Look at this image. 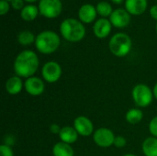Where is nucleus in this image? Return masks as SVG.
<instances>
[{
    "mask_svg": "<svg viewBox=\"0 0 157 156\" xmlns=\"http://www.w3.org/2000/svg\"><path fill=\"white\" fill-rule=\"evenodd\" d=\"M53 156H74L75 152L70 144L59 142L52 147Z\"/></svg>",
    "mask_w": 157,
    "mask_h": 156,
    "instance_id": "a211bd4d",
    "label": "nucleus"
},
{
    "mask_svg": "<svg viewBox=\"0 0 157 156\" xmlns=\"http://www.w3.org/2000/svg\"><path fill=\"white\" fill-rule=\"evenodd\" d=\"M34 44L39 52L42 54H52L58 50L61 40L55 31L43 30L36 36Z\"/></svg>",
    "mask_w": 157,
    "mask_h": 156,
    "instance_id": "7ed1b4c3",
    "label": "nucleus"
},
{
    "mask_svg": "<svg viewBox=\"0 0 157 156\" xmlns=\"http://www.w3.org/2000/svg\"><path fill=\"white\" fill-rule=\"evenodd\" d=\"M38 7L40 14L43 17L54 18L61 14L63 4L61 0H40Z\"/></svg>",
    "mask_w": 157,
    "mask_h": 156,
    "instance_id": "423d86ee",
    "label": "nucleus"
},
{
    "mask_svg": "<svg viewBox=\"0 0 157 156\" xmlns=\"http://www.w3.org/2000/svg\"><path fill=\"white\" fill-rule=\"evenodd\" d=\"M79 134L75 131V129L72 126H64L62 128L60 133H59V138L61 142L65 143L67 144H73L78 140Z\"/></svg>",
    "mask_w": 157,
    "mask_h": 156,
    "instance_id": "dca6fc26",
    "label": "nucleus"
},
{
    "mask_svg": "<svg viewBox=\"0 0 157 156\" xmlns=\"http://www.w3.org/2000/svg\"><path fill=\"white\" fill-rule=\"evenodd\" d=\"M10 6L11 5L8 3V1H6V0H0V14L2 16L6 15L9 11Z\"/></svg>",
    "mask_w": 157,
    "mask_h": 156,
    "instance_id": "a878e982",
    "label": "nucleus"
},
{
    "mask_svg": "<svg viewBox=\"0 0 157 156\" xmlns=\"http://www.w3.org/2000/svg\"><path fill=\"white\" fill-rule=\"evenodd\" d=\"M77 133L83 137H88L94 134V125L90 119L86 116H78L74 120L73 126Z\"/></svg>",
    "mask_w": 157,
    "mask_h": 156,
    "instance_id": "1a4fd4ad",
    "label": "nucleus"
},
{
    "mask_svg": "<svg viewBox=\"0 0 157 156\" xmlns=\"http://www.w3.org/2000/svg\"><path fill=\"white\" fill-rule=\"evenodd\" d=\"M6 1H8V2H9V1H10V2H11V1H12V0H6Z\"/></svg>",
    "mask_w": 157,
    "mask_h": 156,
    "instance_id": "f704fd0d",
    "label": "nucleus"
},
{
    "mask_svg": "<svg viewBox=\"0 0 157 156\" xmlns=\"http://www.w3.org/2000/svg\"><path fill=\"white\" fill-rule=\"evenodd\" d=\"M97 8L92 4H84L78 9V17L83 23H91L97 17Z\"/></svg>",
    "mask_w": 157,
    "mask_h": 156,
    "instance_id": "ddd939ff",
    "label": "nucleus"
},
{
    "mask_svg": "<svg viewBox=\"0 0 157 156\" xmlns=\"http://www.w3.org/2000/svg\"><path fill=\"white\" fill-rule=\"evenodd\" d=\"M149 131L153 137L157 138V116L154 117L149 123Z\"/></svg>",
    "mask_w": 157,
    "mask_h": 156,
    "instance_id": "393cba45",
    "label": "nucleus"
},
{
    "mask_svg": "<svg viewBox=\"0 0 157 156\" xmlns=\"http://www.w3.org/2000/svg\"><path fill=\"white\" fill-rule=\"evenodd\" d=\"M124 156H137V155H135V154H125Z\"/></svg>",
    "mask_w": 157,
    "mask_h": 156,
    "instance_id": "473e14b6",
    "label": "nucleus"
},
{
    "mask_svg": "<svg viewBox=\"0 0 157 156\" xmlns=\"http://www.w3.org/2000/svg\"><path fill=\"white\" fill-rule=\"evenodd\" d=\"M24 88L29 95L32 97H39L43 94L45 90V84L40 77L31 76L27 78L24 82Z\"/></svg>",
    "mask_w": 157,
    "mask_h": 156,
    "instance_id": "9d476101",
    "label": "nucleus"
},
{
    "mask_svg": "<svg viewBox=\"0 0 157 156\" xmlns=\"http://www.w3.org/2000/svg\"><path fill=\"white\" fill-rule=\"evenodd\" d=\"M39 65L40 61L37 53L30 50H25L17 55L14 62V71L16 75L27 79L34 76Z\"/></svg>",
    "mask_w": 157,
    "mask_h": 156,
    "instance_id": "f257e3e1",
    "label": "nucleus"
},
{
    "mask_svg": "<svg viewBox=\"0 0 157 156\" xmlns=\"http://www.w3.org/2000/svg\"><path fill=\"white\" fill-rule=\"evenodd\" d=\"M155 29H156V33H157V22H156V25H155Z\"/></svg>",
    "mask_w": 157,
    "mask_h": 156,
    "instance_id": "72a5a7b5",
    "label": "nucleus"
},
{
    "mask_svg": "<svg viewBox=\"0 0 157 156\" xmlns=\"http://www.w3.org/2000/svg\"><path fill=\"white\" fill-rule=\"evenodd\" d=\"M112 24L110 20L106 17H100L95 21L93 26V32L97 38L104 39L110 34Z\"/></svg>",
    "mask_w": 157,
    "mask_h": 156,
    "instance_id": "f8f14e48",
    "label": "nucleus"
},
{
    "mask_svg": "<svg viewBox=\"0 0 157 156\" xmlns=\"http://www.w3.org/2000/svg\"><path fill=\"white\" fill-rule=\"evenodd\" d=\"M111 1L115 4H121L124 0H111Z\"/></svg>",
    "mask_w": 157,
    "mask_h": 156,
    "instance_id": "7c9ffc66",
    "label": "nucleus"
},
{
    "mask_svg": "<svg viewBox=\"0 0 157 156\" xmlns=\"http://www.w3.org/2000/svg\"><path fill=\"white\" fill-rule=\"evenodd\" d=\"M143 153L145 156H157V138L148 137L142 145Z\"/></svg>",
    "mask_w": 157,
    "mask_h": 156,
    "instance_id": "f3484780",
    "label": "nucleus"
},
{
    "mask_svg": "<svg viewBox=\"0 0 157 156\" xmlns=\"http://www.w3.org/2000/svg\"><path fill=\"white\" fill-rule=\"evenodd\" d=\"M127 144V140L125 137L123 136H116L115 137V140H114V146L116 148H119V149H121L123 147H125Z\"/></svg>",
    "mask_w": 157,
    "mask_h": 156,
    "instance_id": "b1692460",
    "label": "nucleus"
},
{
    "mask_svg": "<svg viewBox=\"0 0 157 156\" xmlns=\"http://www.w3.org/2000/svg\"><path fill=\"white\" fill-rule=\"evenodd\" d=\"M109 48L113 55L117 57H125L132 51V40L128 34L124 32H118L110 38Z\"/></svg>",
    "mask_w": 157,
    "mask_h": 156,
    "instance_id": "20e7f679",
    "label": "nucleus"
},
{
    "mask_svg": "<svg viewBox=\"0 0 157 156\" xmlns=\"http://www.w3.org/2000/svg\"><path fill=\"white\" fill-rule=\"evenodd\" d=\"M60 32L66 40L78 42L84 39L86 35V28L80 20L74 17H68L61 22Z\"/></svg>",
    "mask_w": 157,
    "mask_h": 156,
    "instance_id": "f03ea898",
    "label": "nucleus"
},
{
    "mask_svg": "<svg viewBox=\"0 0 157 156\" xmlns=\"http://www.w3.org/2000/svg\"><path fill=\"white\" fill-rule=\"evenodd\" d=\"M143 119H144V113L140 108H130L125 114L126 121L132 125L140 123Z\"/></svg>",
    "mask_w": 157,
    "mask_h": 156,
    "instance_id": "aec40b11",
    "label": "nucleus"
},
{
    "mask_svg": "<svg viewBox=\"0 0 157 156\" xmlns=\"http://www.w3.org/2000/svg\"><path fill=\"white\" fill-rule=\"evenodd\" d=\"M36 37L29 30H22L17 35V41L22 46H29L32 43H35Z\"/></svg>",
    "mask_w": 157,
    "mask_h": 156,
    "instance_id": "412c9836",
    "label": "nucleus"
},
{
    "mask_svg": "<svg viewBox=\"0 0 157 156\" xmlns=\"http://www.w3.org/2000/svg\"><path fill=\"white\" fill-rule=\"evenodd\" d=\"M96 8H97L98 13L100 16H102L103 17L110 16L111 13L113 12L111 5L109 2H107V1H100V2H98L97 4V6H96Z\"/></svg>",
    "mask_w": 157,
    "mask_h": 156,
    "instance_id": "4be33fe9",
    "label": "nucleus"
},
{
    "mask_svg": "<svg viewBox=\"0 0 157 156\" xmlns=\"http://www.w3.org/2000/svg\"><path fill=\"white\" fill-rule=\"evenodd\" d=\"M49 130H50V131H51L52 134H58V135H59V133H60L62 128L60 127L59 124H57V123H52V124L50 125Z\"/></svg>",
    "mask_w": 157,
    "mask_h": 156,
    "instance_id": "cd10ccee",
    "label": "nucleus"
},
{
    "mask_svg": "<svg viewBox=\"0 0 157 156\" xmlns=\"http://www.w3.org/2000/svg\"><path fill=\"white\" fill-rule=\"evenodd\" d=\"M0 156H14V152L9 145L1 144L0 145Z\"/></svg>",
    "mask_w": 157,
    "mask_h": 156,
    "instance_id": "5701e85b",
    "label": "nucleus"
},
{
    "mask_svg": "<svg viewBox=\"0 0 157 156\" xmlns=\"http://www.w3.org/2000/svg\"><path fill=\"white\" fill-rule=\"evenodd\" d=\"M10 5L14 9H17V10H21L25 6L24 0H12L10 2Z\"/></svg>",
    "mask_w": 157,
    "mask_h": 156,
    "instance_id": "bb28decb",
    "label": "nucleus"
},
{
    "mask_svg": "<svg viewBox=\"0 0 157 156\" xmlns=\"http://www.w3.org/2000/svg\"><path fill=\"white\" fill-rule=\"evenodd\" d=\"M25 1H27L29 3H33V2H36L37 0H25Z\"/></svg>",
    "mask_w": 157,
    "mask_h": 156,
    "instance_id": "2f4dec72",
    "label": "nucleus"
},
{
    "mask_svg": "<svg viewBox=\"0 0 157 156\" xmlns=\"http://www.w3.org/2000/svg\"><path fill=\"white\" fill-rule=\"evenodd\" d=\"M153 92H154V97H155V98H156L157 99V83L155 85V86H154V88H153Z\"/></svg>",
    "mask_w": 157,
    "mask_h": 156,
    "instance_id": "c756f323",
    "label": "nucleus"
},
{
    "mask_svg": "<svg viewBox=\"0 0 157 156\" xmlns=\"http://www.w3.org/2000/svg\"><path fill=\"white\" fill-rule=\"evenodd\" d=\"M112 26L118 29H123L130 24L131 14L125 8H116L109 16Z\"/></svg>",
    "mask_w": 157,
    "mask_h": 156,
    "instance_id": "9b49d317",
    "label": "nucleus"
},
{
    "mask_svg": "<svg viewBox=\"0 0 157 156\" xmlns=\"http://www.w3.org/2000/svg\"><path fill=\"white\" fill-rule=\"evenodd\" d=\"M40 13L39 7L35 5H26L20 10V17L25 21L34 20Z\"/></svg>",
    "mask_w": 157,
    "mask_h": 156,
    "instance_id": "6ab92c4d",
    "label": "nucleus"
},
{
    "mask_svg": "<svg viewBox=\"0 0 157 156\" xmlns=\"http://www.w3.org/2000/svg\"><path fill=\"white\" fill-rule=\"evenodd\" d=\"M147 0H125V9L132 15H142L147 8Z\"/></svg>",
    "mask_w": 157,
    "mask_h": 156,
    "instance_id": "4468645a",
    "label": "nucleus"
},
{
    "mask_svg": "<svg viewBox=\"0 0 157 156\" xmlns=\"http://www.w3.org/2000/svg\"><path fill=\"white\" fill-rule=\"evenodd\" d=\"M63 74L61 65L54 61L47 62L41 68V76L47 83L53 84L60 80Z\"/></svg>",
    "mask_w": 157,
    "mask_h": 156,
    "instance_id": "0eeeda50",
    "label": "nucleus"
},
{
    "mask_svg": "<svg viewBox=\"0 0 157 156\" xmlns=\"http://www.w3.org/2000/svg\"><path fill=\"white\" fill-rule=\"evenodd\" d=\"M150 15H151V17L154 18V19H155L157 20V5H154V6H151V8H150Z\"/></svg>",
    "mask_w": 157,
    "mask_h": 156,
    "instance_id": "c85d7f7f",
    "label": "nucleus"
},
{
    "mask_svg": "<svg viewBox=\"0 0 157 156\" xmlns=\"http://www.w3.org/2000/svg\"><path fill=\"white\" fill-rule=\"evenodd\" d=\"M115 135L110 129L99 128L93 134L94 143L101 148H109L114 144Z\"/></svg>",
    "mask_w": 157,
    "mask_h": 156,
    "instance_id": "6e6552de",
    "label": "nucleus"
},
{
    "mask_svg": "<svg viewBox=\"0 0 157 156\" xmlns=\"http://www.w3.org/2000/svg\"><path fill=\"white\" fill-rule=\"evenodd\" d=\"M132 97L134 103L140 108L149 107L155 97L153 90L145 84L136 85L132 91Z\"/></svg>",
    "mask_w": 157,
    "mask_h": 156,
    "instance_id": "39448f33",
    "label": "nucleus"
},
{
    "mask_svg": "<svg viewBox=\"0 0 157 156\" xmlns=\"http://www.w3.org/2000/svg\"><path fill=\"white\" fill-rule=\"evenodd\" d=\"M24 87V83L22 81V78L18 75H14L9 77L5 85L6 91L12 96L19 94Z\"/></svg>",
    "mask_w": 157,
    "mask_h": 156,
    "instance_id": "2eb2a0df",
    "label": "nucleus"
}]
</instances>
